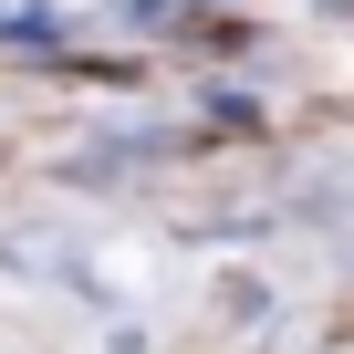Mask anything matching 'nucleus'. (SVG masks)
Segmentation results:
<instances>
[{"label": "nucleus", "instance_id": "1", "mask_svg": "<svg viewBox=\"0 0 354 354\" xmlns=\"http://www.w3.org/2000/svg\"><path fill=\"white\" fill-rule=\"evenodd\" d=\"M0 42H53L63 53V11H0Z\"/></svg>", "mask_w": 354, "mask_h": 354}]
</instances>
